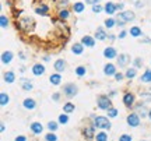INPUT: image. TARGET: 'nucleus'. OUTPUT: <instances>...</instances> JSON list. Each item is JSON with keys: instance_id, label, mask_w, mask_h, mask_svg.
<instances>
[{"instance_id": "30", "label": "nucleus", "mask_w": 151, "mask_h": 141, "mask_svg": "<svg viewBox=\"0 0 151 141\" xmlns=\"http://www.w3.org/2000/svg\"><path fill=\"white\" fill-rule=\"evenodd\" d=\"M136 74H137V70H136V69H127L125 76H126L127 78L132 80V78H134V77H136Z\"/></svg>"}, {"instance_id": "40", "label": "nucleus", "mask_w": 151, "mask_h": 141, "mask_svg": "<svg viewBox=\"0 0 151 141\" xmlns=\"http://www.w3.org/2000/svg\"><path fill=\"white\" fill-rule=\"evenodd\" d=\"M133 64H134V69H140L141 66H143V59H140V57H137L133 60Z\"/></svg>"}, {"instance_id": "51", "label": "nucleus", "mask_w": 151, "mask_h": 141, "mask_svg": "<svg viewBox=\"0 0 151 141\" xmlns=\"http://www.w3.org/2000/svg\"><path fill=\"white\" fill-rule=\"evenodd\" d=\"M148 118H150V120H151V109H148Z\"/></svg>"}, {"instance_id": "42", "label": "nucleus", "mask_w": 151, "mask_h": 141, "mask_svg": "<svg viewBox=\"0 0 151 141\" xmlns=\"http://www.w3.org/2000/svg\"><path fill=\"white\" fill-rule=\"evenodd\" d=\"M140 96H141L143 99H145V101H150V99H151V91H150V92H141Z\"/></svg>"}, {"instance_id": "7", "label": "nucleus", "mask_w": 151, "mask_h": 141, "mask_svg": "<svg viewBox=\"0 0 151 141\" xmlns=\"http://www.w3.org/2000/svg\"><path fill=\"white\" fill-rule=\"evenodd\" d=\"M127 124L130 127H137L140 124V116L137 113H130L127 115Z\"/></svg>"}, {"instance_id": "14", "label": "nucleus", "mask_w": 151, "mask_h": 141, "mask_svg": "<svg viewBox=\"0 0 151 141\" xmlns=\"http://www.w3.org/2000/svg\"><path fill=\"white\" fill-rule=\"evenodd\" d=\"M53 67H55V70L60 74V73H63V71L66 70V62H64L63 59H57L55 62V64H53Z\"/></svg>"}, {"instance_id": "36", "label": "nucleus", "mask_w": 151, "mask_h": 141, "mask_svg": "<svg viewBox=\"0 0 151 141\" xmlns=\"http://www.w3.org/2000/svg\"><path fill=\"white\" fill-rule=\"evenodd\" d=\"M137 110H139V113H137V115H141V118H145V115H148V113L145 112L144 105H139V106H137Z\"/></svg>"}, {"instance_id": "26", "label": "nucleus", "mask_w": 151, "mask_h": 141, "mask_svg": "<svg viewBox=\"0 0 151 141\" xmlns=\"http://www.w3.org/2000/svg\"><path fill=\"white\" fill-rule=\"evenodd\" d=\"M84 8H85V4H84V3H81V1H77V3H74V4H73V10H74L76 13H83V11H84Z\"/></svg>"}, {"instance_id": "2", "label": "nucleus", "mask_w": 151, "mask_h": 141, "mask_svg": "<svg viewBox=\"0 0 151 141\" xmlns=\"http://www.w3.org/2000/svg\"><path fill=\"white\" fill-rule=\"evenodd\" d=\"M97 106L102 110H108L112 108V101L108 95H99L97 98Z\"/></svg>"}, {"instance_id": "45", "label": "nucleus", "mask_w": 151, "mask_h": 141, "mask_svg": "<svg viewBox=\"0 0 151 141\" xmlns=\"http://www.w3.org/2000/svg\"><path fill=\"white\" fill-rule=\"evenodd\" d=\"M52 99H53L55 102H57L59 99H60V94H59V92H55V94L52 95Z\"/></svg>"}, {"instance_id": "37", "label": "nucleus", "mask_w": 151, "mask_h": 141, "mask_svg": "<svg viewBox=\"0 0 151 141\" xmlns=\"http://www.w3.org/2000/svg\"><path fill=\"white\" fill-rule=\"evenodd\" d=\"M67 122H69V116H67L66 113H62V115L59 116V123H60V124H66Z\"/></svg>"}, {"instance_id": "43", "label": "nucleus", "mask_w": 151, "mask_h": 141, "mask_svg": "<svg viewBox=\"0 0 151 141\" xmlns=\"http://www.w3.org/2000/svg\"><path fill=\"white\" fill-rule=\"evenodd\" d=\"M102 10H103V8L101 7L99 4H95V6H92V11H94V13H97V14H98V13H101Z\"/></svg>"}, {"instance_id": "46", "label": "nucleus", "mask_w": 151, "mask_h": 141, "mask_svg": "<svg viewBox=\"0 0 151 141\" xmlns=\"http://www.w3.org/2000/svg\"><path fill=\"white\" fill-rule=\"evenodd\" d=\"M115 80H116V81H122V80H123V74L116 73V74H115Z\"/></svg>"}, {"instance_id": "18", "label": "nucleus", "mask_w": 151, "mask_h": 141, "mask_svg": "<svg viewBox=\"0 0 151 141\" xmlns=\"http://www.w3.org/2000/svg\"><path fill=\"white\" fill-rule=\"evenodd\" d=\"M83 50H84V45L80 42V43H73L72 46V52L74 55H83Z\"/></svg>"}, {"instance_id": "6", "label": "nucleus", "mask_w": 151, "mask_h": 141, "mask_svg": "<svg viewBox=\"0 0 151 141\" xmlns=\"http://www.w3.org/2000/svg\"><path fill=\"white\" fill-rule=\"evenodd\" d=\"M83 135L85 137V140H92L95 137V127L94 126H85L83 129Z\"/></svg>"}, {"instance_id": "52", "label": "nucleus", "mask_w": 151, "mask_h": 141, "mask_svg": "<svg viewBox=\"0 0 151 141\" xmlns=\"http://www.w3.org/2000/svg\"><path fill=\"white\" fill-rule=\"evenodd\" d=\"M141 141H145V140H141Z\"/></svg>"}, {"instance_id": "5", "label": "nucleus", "mask_w": 151, "mask_h": 141, "mask_svg": "<svg viewBox=\"0 0 151 141\" xmlns=\"http://www.w3.org/2000/svg\"><path fill=\"white\" fill-rule=\"evenodd\" d=\"M134 101H136L134 94H132V92H126V94L123 95V103H125V106L129 108V109H130V108H133Z\"/></svg>"}, {"instance_id": "27", "label": "nucleus", "mask_w": 151, "mask_h": 141, "mask_svg": "<svg viewBox=\"0 0 151 141\" xmlns=\"http://www.w3.org/2000/svg\"><path fill=\"white\" fill-rule=\"evenodd\" d=\"M129 32H130V35H132V36H136V38H137V36H141V35H143V32H141V30H140L139 27H132Z\"/></svg>"}, {"instance_id": "12", "label": "nucleus", "mask_w": 151, "mask_h": 141, "mask_svg": "<svg viewBox=\"0 0 151 141\" xmlns=\"http://www.w3.org/2000/svg\"><path fill=\"white\" fill-rule=\"evenodd\" d=\"M116 10H118V4H115V3H112V1H108V3L105 4V7H103V11H105L106 14H115Z\"/></svg>"}, {"instance_id": "49", "label": "nucleus", "mask_w": 151, "mask_h": 141, "mask_svg": "<svg viewBox=\"0 0 151 141\" xmlns=\"http://www.w3.org/2000/svg\"><path fill=\"white\" fill-rule=\"evenodd\" d=\"M67 3H69L67 0H59V4L60 6H67Z\"/></svg>"}, {"instance_id": "47", "label": "nucleus", "mask_w": 151, "mask_h": 141, "mask_svg": "<svg viewBox=\"0 0 151 141\" xmlns=\"http://www.w3.org/2000/svg\"><path fill=\"white\" fill-rule=\"evenodd\" d=\"M16 141H27V137L25 135H17Z\"/></svg>"}, {"instance_id": "29", "label": "nucleus", "mask_w": 151, "mask_h": 141, "mask_svg": "<svg viewBox=\"0 0 151 141\" xmlns=\"http://www.w3.org/2000/svg\"><path fill=\"white\" fill-rule=\"evenodd\" d=\"M95 140L97 141H108V133H105V131H99V133H97Z\"/></svg>"}, {"instance_id": "11", "label": "nucleus", "mask_w": 151, "mask_h": 141, "mask_svg": "<svg viewBox=\"0 0 151 141\" xmlns=\"http://www.w3.org/2000/svg\"><path fill=\"white\" fill-rule=\"evenodd\" d=\"M81 43H83L84 46L92 47L95 45V38H94V36H90V35H84V36L81 38Z\"/></svg>"}, {"instance_id": "21", "label": "nucleus", "mask_w": 151, "mask_h": 141, "mask_svg": "<svg viewBox=\"0 0 151 141\" xmlns=\"http://www.w3.org/2000/svg\"><path fill=\"white\" fill-rule=\"evenodd\" d=\"M13 60V53L7 50V52H3V55H1V63L3 64H8V63Z\"/></svg>"}, {"instance_id": "50", "label": "nucleus", "mask_w": 151, "mask_h": 141, "mask_svg": "<svg viewBox=\"0 0 151 141\" xmlns=\"http://www.w3.org/2000/svg\"><path fill=\"white\" fill-rule=\"evenodd\" d=\"M136 6H137V7H143V3H140V1H137V3H136Z\"/></svg>"}, {"instance_id": "31", "label": "nucleus", "mask_w": 151, "mask_h": 141, "mask_svg": "<svg viewBox=\"0 0 151 141\" xmlns=\"http://www.w3.org/2000/svg\"><path fill=\"white\" fill-rule=\"evenodd\" d=\"M103 24H105L106 28H112V27L116 25V20H113V18H106V20L103 21Z\"/></svg>"}, {"instance_id": "13", "label": "nucleus", "mask_w": 151, "mask_h": 141, "mask_svg": "<svg viewBox=\"0 0 151 141\" xmlns=\"http://www.w3.org/2000/svg\"><path fill=\"white\" fill-rule=\"evenodd\" d=\"M30 129H31L32 133L37 134V135H38V134H41L42 131H43V126L39 122H32L31 126H30Z\"/></svg>"}, {"instance_id": "4", "label": "nucleus", "mask_w": 151, "mask_h": 141, "mask_svg": "<svg viewBox=\"0 0 151 141\" xmlns=\"http://www.w3.org/2000/svg\"><path fill=\"white\" fill-rule=\"evenodd\" d=\"M79 92V88L76 84H73V83H69V84H66L63 87V94L67 96V98H73L74 95H77Z\"/></svg>"}, {"instance_id": "35", "label": "nucleus", "mask_w": 151, "mask_h": 141, "mask_svg": "<svg viewBox=\"0 0 151 141\" xmlns=\"http://www.w3.org/2000/svg\"><path fill=\"white\" fill-rule=\"evenodd\" d=\"M108 112V118H116L118 116V109H115V108H111V109H108L106 110Z\"/></svg>"}, {"instance_id": "41", "label": "nucleus", "mask_w": 151, "mask_h": 141, "mask_svg": "<svg viewBox=\"0 0 151 141\" xmlns=\"http://www.w3.org/2000/svg\"><path fill=\"white\" fill-rule=\"evenodd\" d=\"M133 138H132V135L130 134H122L119 137V141H132Z\"/></svg>"}, {"instance_id": "22", "label": "nucleus", "mask_w": 151, "mask_h": 141, "mask_svg": "<svg viewBox=\"0 0 151 141\" xmlns=\"http://www.w3.org/2000/svg\"><path fill=\"white\" fill-rule=\"evenodd\" d=\"M35 13L39 14V16H46L49 13V7L46 4H41V6H38V7L35 8Z\"/></svg>"}, {"instance_id": "24", "label": "nucleus", "mask_w": 151, "mask_h": 141, "mask_svg": "<svg viewBox=\"0 0 151 141\" xmlns=\"http://www.w3.org/2000/svg\"><path fill=\"white\" fill-rule=\"evenodd\" d=\"M76 110V106H74V103H72V102H66L63 105V112L66 113V115H69V113H73Z\"/></svg>"}, {"instance_id": "32", "label": "nucleus", "mask_w": 151, "mask_h": 141, "mask_svg": "<svg viewBox=\"0 0 151 141\" xmlns=\"http://www.w3.org/2000/svg\"><path fill=\"white\" fill-rule=\"evenodd\" d=\"M85 73H87V70H85V67H84V66H79V67L76 69V74H77L79 77H84V76H85Z\"/></svg>"}, {"instance_id": "9", "label": "nucleus", "mask_w": 151, "mask_h": 141, "mask_svg": "<svg viewBox=\"0 0 151 141\" xmlns=\"http://www.w3.org/2000/svg\"><path fill=\"white\" fill-rule=\"evenodd\" d=\"M103 74L105 76H115L116 74V66L112 63H106L103 66Z\"/></svg>"}, {"instance_id": "33", "label": "nucleus", "mask_w": 151, "mask_h": 141, "mask_svg": "<svg viewBox=\"0 0 151 141\" xmlns=\"http://www.w3.org/2000/svg\"><path fill=\"white\" fill-rule=\"evenodd\" d=\"M69 16H70V13H69L66 8H62V10L59 11V17H60L62 20H66V18H69Z\"/></svg>"}, {"instance_id": "34", "label": "nucleus", "mask_w": 151, "mask_h": 141, "mask_svg": "<svg viewBox=\"0 0 151 141\" xmlns=\"http://www.w3.org/2000/svg\"><path fill=\"white\" fill-rule=\"evenodd\" d=\"M48 129L53 133V131H56L57 130V123L56 122H53V120H50V122H48Z\"/></svg>"}, {"instance_id": "3", "label": "nucleus", "mask_w": 151, "mask_h": 141, "mask_svg": "<svg viewBox=\"0 0 151 141\" xmlns=\"http://www.w3.org/2000/svg\"><path fill=\"white\" fill-rule=\"evenodd\" d=\"M134 18H136V14L132 10H125V11H122V13H119V14L116 16V20H120V21H123V23L134 21Z\"/></svg>"}, {"instance_id": "25", "label": "nucleus", "mask_w": 151, "mask_h": 141, "mask_svg": "<svg viewBox=\"0 0 151 141\" xmlns=\"http://www.w3.org/2000/svg\"><path fill=\"white\" fill-rule=\"evenodd\" d=\"M140 80H141V83H151V69H147L144 71Z\"/></svg>"}, {"instance_id": "16", "label": "nucleus", "mask_w": 151, "mask_h": 141, "mask_svg": "<svg viewBox=\"0 0 151 141\" xmlns=\"http://www.w3.org/2000/svg\"><path fill=\"white\" fill-rule=\"evenodd\" d=\"M45 73V66H42V64H39V63H37V64H34L32 66V74L34 76H42Z\"/></svg>"}, {"instance_id": "19", "label": "nucleus", "mask_w": 151, "mask_h": 141, "mask_svg": "<svg viewBox=\"0 0 151 141\" xmlns=\"http://www.w3.org/2000/svg\"><path fill=\"white\" fill-rule=\"evenodd\" d=\"M20 83H21V88L24 91H31L32 89V83L28 78H20Z\"/></svg>"}, {"instance_id": "17", "label": "nucleus", "mask_w": 151, "mask_h": 141, "mask_svg": "<svg viewBox=\"0 0 151 141\" xmlns=\"http://www.w3.org/2000/svg\"><path fill=\"white\" fill-rule=\"evenodd\" d=\"M23 106H24L25 109L32 110L37 106V102H35V99H32V98H25L24 101H23Z\"/></svg>"}, {"instance_id": "39", "label": "nucleus", "mask_w": 151, "mask_h": 141, "mask_svg": "<svg viewBox=\"0 0 151 141\" xmlns=\"http://www.w3.org/2000/svg\"><path fill=\"white\" fill-rule=\"evenodd\" d=\"M0 25H1V28H6V27L8 25V18L6 16L0 17Z\"/></svg>"}, {"instance_id": "1", "label": "nucleus", "mask_w": 151, "mask_h": 141, "mask_svg": "<svg viewBox=\"0 0 151 141\" xmlns=\"http://www.w3.org/2000/svg\"><path fill=\"white\" fill-rule=\"evenodd\" d=\"M94 127L97 129H103V130H109L111 129V122L108 120L106 116H95L94 118V123H92Z\"/></svg>"}, {"instance_id": "23", "label": "nucleus", "mask_w": 151, "mask_h": 141, "mask_svg": "<svg viewBox=\"0 0 151 141\" xmlns=\"http://www.w3.org/2000/svg\"><path fill=\"white\" fill-rule=\"evenodd\" d=\"M3 77H4V81L8 83V84H11V83L16 81V74H14L13 71H6V73L3 74Z\"/></svg>"}, {"instance_id": "8", "label": "nucleus", "mask_w": 151, "mask_h": 141, "mask_svg": "<svg viewBox=\"0 0 151 141\" xmlns=\"http://www.w3.org/2000/svg\"><path fill=\"white\" fill-rule=\"evenodd\" d=\"M129 63H130V56L127 53H122V55L118 56V66L119 67H126Z\"/></svg>"}, {"instance_id": "10", "label": "nucleus", "mask_w": 151, "mask_h": 141, "mask_svg": "<svg viewBox=\"0 0 151 141\" xmlns=\"http://www.w3.org/2000/svg\"><path fill=\"white\" fill-rule=\"evenodd\" d=\"M118 55V52H116V49L112 46H108L103 49V56L106 57V59H115Z\"/></svg>"}, {"instance_id": "15", "label": "nucleus", "mask_w": 151, "mask_h": 141, "mask_svg": "<svg viewBox=\"0 0 151 141\" xmlns=\"http://www.w3.org/2000/svg\"><path fill=\"white\" fill-rule=\"evenodd\" d=\"M94 38H95L97 41H103V39H106V38H108V34L103 31L102 27H99V28H97L95 34H94Z\"/></svg>"}, {"instance_id": "20", "label": "nucleus", "mask_w": 151, "mask_h": 141, "mask_svg": "<svg viewBox=\"0 0 151 141\" xmlns=\"http://www.w3.org/2000/svg\"><path fill=\"white\" fill-rule=\"evenodd\" d=\"M60 81H62V77H60L59 73H55V74H52V76L49 77V83H50L52 85H59Z\"/></svg>"}, {"instance_id": "38", "label": "nucleus", "mask_w": 151, "mask_h": 141, "mask_svg": "<svg viewBox=\"0 0 151 141\" xmlns=\"http://www.w3.org/2000/svg\"><path fill=\"white\" fill-rule=\"evenodd\" d=\"M56 140H57V137H56V134L52 133V131L45 135V141H56Z\"/></svg>"}, {"instance_id": "44", "label": "nucleus", "mask_w": 151, "mask_h": 141, "mask_svg": "<svg viewBox=\"0 0 151 141\" xmlns=\"http://www.w3.org/2000/svg\"><path fill=\"white\" fill-rule=\"evenodd\" d=\"M99 1H101V0H85V3H87V4H91V6H95Z\"/></svg>"}, {"instance_id": "28", "label": "nucleus", "mask_w": 151, "mask_h": 141, "mask_svg": "<svg viewBox=\"0 0 151 141\" xmlns=\"http://www.w3.org/2000/svg\"><path fill=\"white\" fill-rule=\"evenodd\" d=\"M8 101H10V96H8L6 92H1V94H0V105L4 106V105L8 103Z\"/></svg>"}, {"instance_id": "48", "label": "nucleus", "mask_w": 151, "mask_h": 141, "mask_svg": "<svg viewBox=\"0 0 151 141\" xmlns=\"http://www.w3.org/2000/svg\"><path fill=\"white\" fill-rule=\"evenodd\" d=\"M126 34H127L126 31H122V32H120L119 35H118V36H119V39H123V38H125V36H126Z\"/></svg>"}]
</instances>
